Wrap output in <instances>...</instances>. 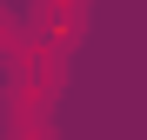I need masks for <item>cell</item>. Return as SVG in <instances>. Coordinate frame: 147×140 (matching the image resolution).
Here are the masks:
<instances>
[{"label": "cell", "instance_id": "cell-1", "mask_svg": "<svg viewBox=\"0 0 147 140\" xmlns=\"http://www.w3.org/2000/svg\"><path fill=\"white\" fill-rule=\"evenodd\" d=\"M7 67H13V100H40V107L54 100V87H60V47H54V40L34 33Z\"/></svg>", "mask_w": 147, "mask_h": 140}, {"label": "cell", "instance_id": "cell-2", "mask_svg": "<svg viewBox=\"0 0 147 140\" xmlns=\"http://www.w3.org/2000/svg\"><path fill=\"white\" fill-rule=\"evenodd\" d=\"M80 27H87V0H34V33L54 40L60 54L80 40Z\"/></svg>", "mask_w": 147, "mask_h": 140}, {"label": "cell", "instance_id": "cell-3", "mask_svg": "<svg viewBox=\"0 0 147 140\" xmlns=\"http://www.w3.org/2000/svg\"><path fill=\"white\" fill-rule=\"evenodd\" d=\"M7 140H54L40 100H13V93H7Z\"/></svg>", "mask_w": 147, "mask_h": 140}, {"label": "cell", "instance_id": "cell-4", "mask_svg": "<svg viewBox=\"0 0 147 140\" xmlns=\"http://www.w3.org/2000/svg\"><path fill=\"white\" fill-rule=\"evenodd\" d=\"M20 47H27V40H20V27H13V13H0V60H13Z\"/></svg>", "mask_w": 147, "mask_h": 140}]
</instances>
